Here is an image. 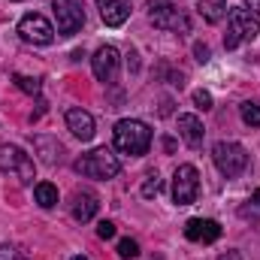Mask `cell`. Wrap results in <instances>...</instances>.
I'll return each instance as SVG.
<instances>
[{
	"label": "cell",
	"instance_id": "obj_1",
	"mask_svg": "<svg viewBox=\"0 0 260 260\" xmlns=\"http://www.w3.org/2000/svg\"><path fill=\"white\" fill-rule=\"evenodd\" d=\"M112 142H115V148L121 154L139 157L151 145V130H148L145 121H139V118H121L115 124V130H112Z\"/></svg>",
	"mask_w": 260,
	"mask_h": 260
},
{
	"label": "cell",
	"instance_id": "obj_2",
	"mask_svg": "<svg viewBox=\"0 0 260 260\" xmlns=\"http://www.w3.org/2000/svg\"><path fill=\"white\" fill-rule=\"evenodd\" d=\"M260 34V18L248 12L245 6H233L227 12V34H224V49H239L242 43H251Z\"/></svg>",
	"mask_w": 260,
	"mask_h": 260
},
{
	"label": "cell",
	"instance_id": "obj_3",
	"mask_svg": "<svg viewBox=\"0 0 260 260\" xmlns=\"http://www.w3.org/2000/svg\"><path fill=\"white\" fill-rule=\"evenodd\" d=\"M148 15L151 24L160 30H173V34H191V18L185 9H179L173 0H148Z\"/></svg>",
	"mask_w": 260,
	"mask_h": 260
},
{
	"label": "cell",
	"instance_id": "obj_4",
	"mask_svg": "<svg viewBox=\"0 0 260 260\" xmlns=\"http://www.w3.org/2000/svg\"><path fill=\"white\" fill-rule=\"evenodd\" d=\"M118 170H121V164L109 148H94L76 160V173H82L88 179H115Z\"/></svg>",
	"mask_w": 260,
	"mask_h": 260
},
{
	"label": "cell",
	"instance_id": "obj_5",
	"mask_svg": "<svg viewBox=\"0 0 260 260\" xmlns=\"http://www.w3.org/2000/svg\"><path fill=\"white\" fill-rule=\"evenodd\" d=\"M0 173H15L21 185H34L37 179L34 157L18 145H0Z\"/></svg>",
	"mask_w": 260,
	"mask_h": 260
},
{
	"label": "cell",
	"instance_id": "obj_6",
	"mask_svg": "<svg viewBox=\"0 0 260 260\" xmlns=\"http://www.w3.org/2000/svg\"><path fill=\"white\" fill-rule=\"evenodd\" d=\"M212 160H215V167L221 170V176L233 179V176H239V173L248 167V151H245L239 142H218V145L212 148Z\"/></svg>",
	"mask_w": 260,
	"mask_h": 260
},
{
	"label": "cell",
	"instance_id": "obj_7",
	"mask_svg": "<svg viewBox=\"0 0 260 260\" xmlns=\"http://www.w3.org/2000/svg\"><path fill=\"white\" fill-rule=\"evenodd\" d=\"M18 37L24 43H30V46H49L55 40V27H52V21L46 15L30 12V15H24L18 21Z\"/></svg>",
	"mask_w": 260,
	"mask_h": 260
},
{
	"label": "cell",
	"instance_id": "obj_8",
	"mask_svg": "<svg viewBox=\"0 0 260 260\" xmlns=\"http://www.w3.org/2000/svg\"><path fill=\"white\" fill-rule=\"evenodd\" d=\"M55 9V18H58V34L61 37H73L82 30L85 24V9H82V0H55L52 3Z\"/></svg>",
	"mask_w": 260,
	"mask_h": 260
},
{
	"label": "cell",
	"instance_id": "obj_9",
	"mask_svg": "<svg viewBox=\"0 0 260 260\" xmlns=\"http://www.w3.org/2000/svg\"><path fill=\"white\" fill-rule=\"evenodd\" d=\"M200 194V173L191 164H182L173 176V200L179 206H191Z\"/></svg>",
	"mask_w": 260,
	"mask_h": 260
},
{
	"label": "cell",
	"instance_id": "obj_10",
	"mask_svg": "<svg viewBox=\"0 0 260 260\" xmlns=\"http://www.w3.org/2000/svg\"><path fill=\"white\" fill-rule=\"evenodd\" d=\"M118 64H121V55L115 46H100L97 55L91 58V67H94V76L100 82H112L115 73H118Z\"/></svg>",
	"mask_w": 260,
	"mask_h": 260
},
{
	"label": "cell",
	"instance_id": "obj_11",
	"mask_svg": "<svg viewBox=\"0 0 260 260\" xmlns=\"http://www.w3.org/2000/svg\"><path fill=\"white\" fill-rule=\"evenodd\" d=\"M185 236L191 239V242H215L218 236H221V224L218 221H212V218H191L188 224H185Z\"/></svg>",
	"mask_w": 260,
	"mask_h": 260
},
{
	"label": "cell",
	"instance_id": "obj_12",
	"mask_svg": "<svg viewBox=\"0 0 260 260\" xmlns=\"http://www.w3.org/2000/svg\"><path fill=\"white\" fill-rule=\"evenodd\" d=\"M67 127H70V133H73L76 139H82V142L94 139V118H91V112H85L82 106L67 109Z\"/></svg>",
	"mask_w": 260,
	"mask_h": 260
},
{
	"label": "cell",
	"instance_id": "obj_13",
	"mask_svg": "<svg viewBox=\"0 0 260 260\" xmlns=\"http://www.w3.org/2000/svg\"><path fill=\"white\" fill-rule=\"evenodd\" d=\"M100 18L106 21V27H121L130 18V6L127 0H97Z\"/></svg>",
	"mask_w": 260,
	"mask_h": 260
},
{
	"label": "cell",
	"instance_id": "obj_14",
	"mask_svg": "<svg viewBox=\"0 0 260 260\" xmlns=\"http://www.w3.org/2000/svg\"><path fill=\"white\" fill-rule=\"evenodd\" d=\"M179 136L185 139V145L200 148V145H203V136H206L203 121H200L197 115H179Z\"/></svg>",
	"mask_w": 260,
	"mask_h": 260
},
{
	"label": "cell",
	"instance_id": "obj_15",
	"mask_svg": "<svg viewBox=\"0 0 260 260\" xmlns=\"http://www.w3.org/2000/svg\"><path fill=\"white\" fill-rule=\"evenodd\" d=\"M97 209H100V203H97V197L91 194V191H82V194L73 197V218L76 221H91L94 215H97Z\"/></svg>",
	"mask_w": 260,
	"mask_h": 260
},
{
	"label": "cell",
	"instance_id": "obj_16",
	"mask_svg": "<svg viewBox=\"0 0 260 260\" xmlns=\"http://www.w3.org/2000/svg\"><path fill=\"white\" fill-rule=\"evenodd\" d=\"M197 9L209 24H218L227 15V0H197Z\"/></svg>",
	"mask_w": 260,
	"mask_h": 260
},
{
	"label": "cell",
	"instance_id": "obj_17",
	"mask_svg": "<svg viewBox=\"0 0 260 260\" xmlns=\"http://www.w3.org/2000/svg\"><path fill=\"white\" fill-rule=\"evenodd\" d=\"M34 145L43 151V160H46V164H55V160H61V151H64V145H61L58 139H49V136H37V139H34Z\"/></svg>",
	"mask_w": 260,
	"mask_h": 260
},
{
	"label": "cell",
	"instance_id": "obj_18",
	"mask_svg": "<svg viewBox=\"0 0 260 260\" xmlns=\"http://www.w3.org/2000/svg\"><path fill=\"white\" fill-rule=\"evenodd\" d=\"M34 200H37L43 209H52V206H58V188H55L52 182H40V185L34 188Z\"/></svg>",
	"mask_w": 260,
	"mask_h": 260
},
{
	"label": "cell",
	"instance_id": "obj_19",
	"mask_svg": "<svg viewBox=\"0 0 260 260\" xmlns=\"http://www.w3.org/2000/svg\"><path fill=\"white\" fill-rule=\"evenodd\" d=\"M12 82H15V88L18 91H24V94H40V79H34V76H12Z\"/></svg>",
	"mask_w": 260,
	"mask_h": 260
},
{
	"label": "cell",
	"instance_id": "obj_20",
	"mask_svg": "<svg viewBox=\"0 0 260 260\" xmlns=\"http://www.w3.org/2000/svg\"><path fill=\"white\" fill-rule=\"evenodd\" d=\"M242 121L248 127H260V103H242Z\"/></svg>",
	"mask_w": 260,
	"mask_h": 260
},
{
	"label": "cell",
	"instance_id": "obj_21",
	"mask_svg": "<svg viewBox=\"0 0 260 260\" xmlns=\"http://www.w3.org/2000/svg\"><path fill=\"white\" fill-rule=\"evenodd\" d=\"M118 257L121 260H136L139 257V245H136L133 239H121V242H118Z\"/></svg>",
	"mask_w": 260,
	"mask_h": 260
},
{
	"label": "cell",
	"instance_id": "obj_22",
	"mask_svg": "<svg viewBox=\"0 0 260 260\" xmlns=\"http://www.w3.org/2000/svg\"><path fill=\"white\" fill-rule=\"evenodd\" d=\"M157 191H160V176L151 173V176L145 179V185H142V197H157Z\"/></svg>",
	"mask_w": 260,
	"mask_h": 260
},
{
	"label": "cell",
	"instance_id": "obj_23",
	"mask_svg": "<svg viewBox=\"0 0 260 260\" xmlns=\"http://www.w3.org/2000/svg\"><path fill=\"white\" fill-rule=\"evenodd\" d=\"M0 260H27V254L15 245H0Z\"/></svg>",
	"mask_w": 260,
	"mask_h": 260
},
{
	"label": "cell",
	"instance_id": "obj_24",
	"mask_svg": "<svg viewBox=\"0 0 260 260\" xmlns=\"http://www.w3.org/2000/svg\"><path fill=\"white\" fill-rule=\"evenodd\" d=\"M194 103H197V109H203V112H206V109H212V94L200 88V91H194Z\"/></svg>",
	"mask_w": 260,
	"mask_h": 260
},
{
	"label": "cell",
	"instance_id": "obj_25",
	"mask_svg": "<svg viewBox=\"0 0 260 260\" xmlns=\"http://www.w3.org/2000/svg\"><path fill=\"white\" fill-rule=\"evenodd\" d=\"M97 236H100V239H112V236H115V224H112V221H100V224H97Z\"/></svg>",
	"mask_w": 260,
	"mask_h": 260
},
{
	"label": "cell",
	"instance_id": "obj_26",
	"mask_svg": "<svg viewBox=\"0 0 260 260\" xmlns=\"http://www.w3.org/2000/svg\"><path fill=\"white\" fill-rule=\"evenodd\" d=\"M194 58L200 61V64H206V61H209V46H206V43H197V46H194Z\"/></svg>",
	"mask_w": 260,
	"mask_h": 260
},
{
	"label": "cell",
	"instance_id": "obj_27",
	"mask_svg": "<svg viewBox=\"0 0 260 260\" xmlns=\"http://www.w3.org/2000/svg\"><path fill=\"white\" fill-rule=\"evenodd\" d=\"M245 6H248V12H254L260 18V0H245Z\"/></svg>",
	"mask_w": 260,
	"mask_h": 260
},
{
	"label": "cell",
	"instance_id": "obj_28",
	"mask_svg": "<svg viewBox=\"0 0 260 260\" xmlns=\"http://www.w3.org/2000/svg\"><path fill=\"white\" fill-rule=\"evenodd\" d=\"M218 260H242V254L239 251H227V254H221Z\"/></svg>",
	"mask_w": 260,
	"mask_h": 260
},
{
	"label": "cell",
	"instance_id": "obj_29",
	"mask_svg": "<svg viewBox=\"0 0 260 260\" xmlns=\"http://www.w3.org/2000/svg\"><path fill=\"white\" fill-rule=\"evenodd\" d=\"M251 203H257V206H260V188L254 191V194H251Z\"/></svg>",
	"mask_w": 260,
	"mask_h": 260
},
{
	"label": "cell",
	"instance_id": "obj_30",
	"mask_svg": "<svg viewBox=\"0 0 260 260\" xmlns=\"http://www.w3.org/2000/svg\"><path fill=\"white\" fill-rule=\"evenodd\" d=\"M73 260H88V257H73Z\"/></svg>",
	"mask_w": 260,
	"mask_h": 260
}]
</instances>
